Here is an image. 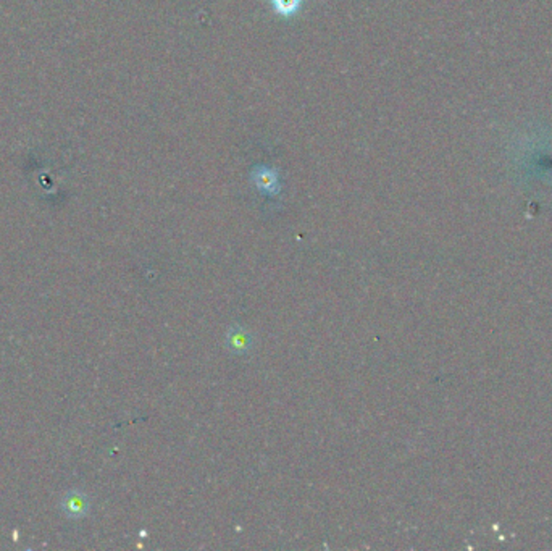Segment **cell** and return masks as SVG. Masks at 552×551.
Wrapping results in <instances>:
<instances>
[{
  "label": "cell",
  "instance_id": "3",
  "mask_svg": "<svg viewBox=\"0 0 552 551\" xmlns=\"http://www.w3.org/2000/svg\"><path fill=\"white\" fill-rule=\"evenodd\" d=\"M254 182L257 184V188L260 191L267 193V194H276L278 193V179H276V175L270 170H259V172L254 173Z\"/></svg>",
  "mask_w": 552,
  "mask_h": 551
},
{
  "label": "cell",
  "instance_id": "2",
  "mask_svg": "<svg viewBox=\"0 0 552 551\" xmlns=\"http://www.w3.org/2000/svg\"><path fill=\"white\" fill-rule=\"evenodd\" d=\"M65 511H67V516L73 519L83 518V516L88 514L89 509V500L86 495H83L81 492H70L63 501Z\"/></svg>",
  "mask_w": 552,
  "mask_h": 551
},
{
  "label": "cell",
  "instance_id": "1",
  "mask_svg": "<svg viewBox=\"0 0 552 551\" xmlns=\"http://www.w3.org/2000/svg\"><path fill=\"white\" fill-rule=\"evenodd\" d=\"M225 344L233 354H247L252 349V335L241 325H234V327L228 328L227 337H225Z\"/></svg>",
  "mask_w": 552,
  "mask_h": 551
},
{
  "label": "cell",
  "instance_id": "4",
  "mask_svg": "<svg viewBox=\"0 0 552 551\" xmlns=\"http://www.w3.org/2000/svg\"><path fill=\"white\" fill-rule=\"evenodd\" d=\"M275 8L283 15H291L299 8V0H273Z\"/></svg>",
  "mask_w": 552,
  "mask_h": 551
}]
</instances>
